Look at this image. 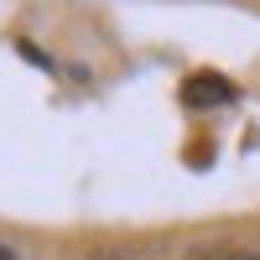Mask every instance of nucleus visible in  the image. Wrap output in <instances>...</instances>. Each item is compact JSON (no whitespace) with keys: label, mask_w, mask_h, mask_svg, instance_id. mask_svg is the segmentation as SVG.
<instances>
[{"label":"nucleus","mask_w":260,"mask_h":260,"mask_svg":"<svg viewBox=\"0 0 260 260\" xmlns=\"http://www.w3.org/2000/svg\"><path fill=\"white\" fill-rule=\"evenodd\" d=\"M234 99V83L213 78V73H192L182 83V104H192V110H203V104H229Z\"/></svg>","instance_id":"obj_1"},{"label":"nucleus","mask_w":260,"mask_h":260,"mask_svg":"<svg viewBox=\"0 0 260 260\" xmlns=\"http://www.w3.org/2000/svg\"><path fill=\"white\" fill-rule=\"evenodd\" d=\"M224 260H260V255H250V250H234V255H224Z\"/></svg>","instance_id":"obj_2"},{"label":"nucleus","mask_w":260,"mask_h":260,"mask_svg":"<svg viewBox=\"0 0 260 260\" xmlns=\"http://www.w3.org/2000/svg\"><path fill=\"white\" fill-rule=\"evenodd\" d=\"M0 260H16V250H11V245H0Z\"/></svg>","instance_id":"obj_3"}]
</instances>
